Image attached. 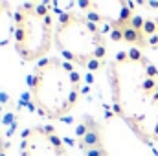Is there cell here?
I'll return each mask as SVG.
<instances>
[{
	"label": "cell",
	"mask_w": 158,
	"mask_h": 156,
	"mask_svg": "<svg viewBox=\"0 0 158 156\" xmlns=\"http://www.w3.org/2000/svg\"><path fill=\"white\" fill-rule=\"evenodd\" d=\"M15 50L26 61L33 63L46 57L55 42V20L48 4L28 2L15 11Z\"/></svg>",
	"instance_id": "cell-4"
},
{
	"label": "cell",
	"mask_w": 158,
	"mask_h": 156,
	"mask_svg": "<svg viewBox=\"0 0 158 156\" xmlns=\"http://www.w3.org/2000/svg\"><path fill=\"white\" fill-rule=\"evenodd\" d=\"M11 35H15V15L11 17L9 6L0 2V44H6Z\"/></svg>",
	"instance_id": "cell-7"
},
{
	"label": "cell",
	"mask_w": 158,
	"mask_h": 156,
	"mask_svg": "<svg viewBox=\"0 0 158 156\" xmlns=\"http://www.w3.org/2000/svg\"><path fill=\"white\" fill-rule=\"evenodd\" d=\"M22 156H68V153L53 129L33 127L22 140Z\"/></svg>",
	"instance_id": "cell-6"
},
{
	"label": "cell",
	"mask_w": 158,
	"mask_h": 156,
	"mask_svg": "<svg viewBox=\"0 0 158 156\" xmlns=\"http://www.w3.org/2000/svg\"><path fill=\"white\" fill-rule=\"evenodd\" d=\"M6 151V140H4V134H2V130H0V154Z\"/></svg>",
	"instance_id": "cell-8"
},
{
	"label": "cell",
	"mask_w": 158,
	"mask_h": 156,
	"mask_svg": "<svg viewBox=\"0 0 158 156\" xmlns=\"http://www.w3.org/2000/svg\"><path fill=\"white\" fill-rule=\"evenodd\" d=\"M114 114L145 143L158 142V70L136 48L119 51L107 66Z\"/></svg>",
	"instance_id": "cell-1"
},
{
	"label": "cell",
	"mask_w": 158,
	"mask_h": 156,
	"mask_svg": "<svg viewBox=\"0 0 158 156\" xmlns=\"http://www.w3.org/2000/svg\"><path fill=\"white\" fill-rule=\"evenodd\" d=\"M55 46L59 51L88 70H99L107 63V40L98 24L77 11L59 13L55 20Z\"/></svg>",
	"instance_id": "cell-3"
},
{
	"label": "cell",
	"mask_w": 158,
	"mask_h": 156,
	"mask_svg": "<svg viewBox=\"0 0 158 156\" xmlns=\"http://www.w3.org/2000/svg\"><path fill=\"white\" fill-rule=\"evenodd\" d=\"M110 37L127 42L136 50H158V18L134 13L121 26L110 30Z\"/></svg>",
	"instance_id": "cell-5"
},
{
	"label": "cell",
	"mask_w": 158,
	"mask_h": 156,
	"mask_svg": "<svg viewBox=\"0 0 158 156\" xmlns=\"http://www.w3.org/2000/svg\"><path fill=\"white\" fill-rule=\"evenodd\" d=\"M30 94L35 107L46 117L61 119L77 105L81 76L70 63L59 57L42 59L31 76Z\"/></svg>",
	"instance_id": "cell-2"
}]
</instances>
